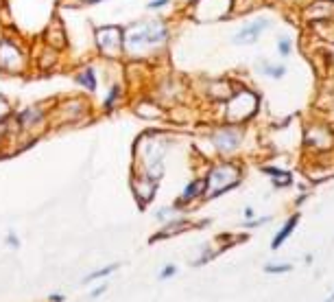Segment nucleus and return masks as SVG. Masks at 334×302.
Returning a JSON list of instances; mask_svg holds the SVG:
<instances>
[{
  "label": "nucleus",
  "mask_w": 334,
  "mask_h": 302,
  "mask_svg": "<svg viewBox=\"0 0 334 302\" xmlns=\"http://www.w3.org/2000/svg\"><path fill=\"white\" fill-rule=\"evenodd\" d=\"M171 37V29L164 20H140L122 31L125 50L129 55H142L147 50L162 49Z\"/></svg>",
  "instance_id": "obj_1"
},
{
  "label": "nucleus",
  "mask_w": 334,
  "mask_h": 302,
  "mask_svg": "<svg viewBox=\"0 0 334 302\" xmlns=\"http://www.w3.org/2000/svg\"><path fill=\"white\" fill-rule=\"evenodd\" d=\"M238 184H241V169L236 164L223 162L210 169L208 177H205V193H208V197H219L236 188Z\"/></svg>",
  "instance_id": "obj_2"
},
{
  "label": "nucleus",
  "mask_w": 334,
  "mask_h": 302,
  "mask_svg": "<svg viewBox=\"0 0 334 302\" xmlns=\"http://www.w3.org/2000/svg\"><path fill=\"white\" fill-rule=\"evenodd\" d=\"M258 103H260L258 94L253 90H249V88H238V90H234L227 99V107H225V110H227V121L236 123V125H243L245 121H249L256 114Z\"/></svg>",
  "instance_id": "obj_3"
},
{
  "label": "nucleus",
  "mask_w": 334,
  "mask_h": 302,
  "mask_svg": "<svg viewBox=\"0 0 334 302\" xmlns=\"http://www.w3.org/2000/svg\"><path fill=\"white\" fill-rule=\"evenodd\" d=\"M212 145L219 153H234L245 140V129L243 125H236V123H229V125H223L219 129H214L212 134Z\"/></svg>",
  "instance_id": "obj_4"
},
{
  "label": "nucleus",
  "mask_w": 334,
  "mask_h": 302,
  "mask_svg": "<svg viewBox=\"0 0 334 302\" xmlns=\"http://www.w3.org/2000/svg\"><path fill=\"white\" fill-rule=\"evenodd\" d=\"M273 26V20L267 16H260V18H253V20L245 22V25L234 33L232 37V44L236 46H249V44H256L258 40H260V35L265 33L267 29H271Z\"/></svg>",
  "instance_id": "obj_5"
},
{
  "label": "nucleus",
  "mask_w": 334,
  "mask_h": 302,
  "mask_svg": "<svg viewBox=\"0 0 334 302\" xmlns=\"http://www.w3.org/2000/svg\"><path fill=\"white\" fill-rule=\"evenodd\" d=\"M304 145L312 151H328L334 147V131L323 123H312L304 131Z\"/></svg>",
  "instance_id": "obj_6"
},
{
  "label": "nucleus",
  "mask_w": 334,
  "mask_h": 302,
  "mask_svg": "<svg viewBox=\"0 0 334 302\" xmlns=\"http://www.w3.org/2000/svg\"><path fill=\"white\" fill-rule=\"evenodd\" d=\"M96 42L98 50L107 57H120V53L125 50V40H122V29L118 26H105V29L96 31Z\"/></svg>",
  "instance_id": "obj_7"
},
{
  "label": "nucleus",
  "mask_w": 334,
  "mask_h": 302,
  "mask_svg": "<svg viewBox=\"0 0 334 302\" xmlns=\"http://www.w3.org/2000/svg\"><path fill=\"white\" fill-rule=\"evenodd\" d=\"M22 64H24L22 50L9 40L0 42V68H4L7 73H18L22 68Z\"/></svg>",
  "instance_id": "obj_8"
},
{
  "label": "nucleus",
  "mask_w": 334,
  "mask_h": 302,
  "mask_svg": "<svg viewBox=\"0 0 334 302\" xmlns=\"http://www.w3.org/2000/svg\"><path fill=\"white\" fill-rule=\"evenodd\" d=\"M297 224H299V212H295V215H290L289 219L284 221V226L277 230V234L273 237V241H271V250H280L282 243H284L286 239L293 234V230L297 228Z\"/></svg>",
  "instance_id": "obj_9"
},
{
  "label": "nucleus",
  "mask_w": 334,
  "mask_h": 302,
  "mask_svg": "<svg viewBox=\"0 0 334 302\" xmlns=\"http://www.w3.org/2000/svg\"><path fill=\"white\" fill-rule=\"evenodd\" d=\"M256 68H258V73H260V75H265V77L273 79V81H277V79H284L286 73H289V66H284V64H271V61H260Z\"/></svg>",
  "instance_id": "obj_10"
},
{
  "label": "nucleus",
  "mask_w": 334,
  "mask_h": 302,
  "mask_svg": "<svg viewBox=\"0 0 334 302\" xmlns=\"http://www.w3.org/2000/svg\"><path fill=\"white\" fill-rule=\"evenodd\" d=\"M205 193V180H192L190 184L186 186V191L181 193L179 201H177V206H183V204H190L192 200H197V197H201Z\"/></svg>",
  "instance_id": "obj_11"
},
{
  "label": "nucleus",
  "mask_w": 334,
  "mask_h": 302,
  "mask_svg": "<svg viewBox=\"0 0 334 302\" xmlns=\"http://www.w3.org/2000/svg\"><path fill=\"white\" fill-rule=\"evenodd\" d=\"M42 119H44V112H42L40 107H26V110H22L20 114L16 116L20 127H33V125H37V123H42Z\"/></svg>",
  "instance_id": "obj_12"
},
{
  "label": "nucleus",
  "mask_w": 334,
  "mask_h": 302,
  "mask_svg": "<svg viewBox=\"0 0 334 302\" xmlns=\"http://www.w3.org/2000/svg\"><path fill=\"white\" fill-rule=\"evenodd\" d=\"M262 171L269 173V176H271V182H273L275 188H284V186H290V184H293V177H290V173L284 171V169H277V167H262Z\"/></svg>",
  "instance_id": "obj_13"
},
{
  "label": "nucleus",
  "mask_w": 334,
  "mask_h": 302,
  "mask_svg": "<svg viewBox=\"0 0 334 302\" xmlns=\"http://www.w3.org/2000/svg\"><path fill=\"white\" fill-rule=\"evenodd\" d=\"M74 79H77V83L81 88H88L90 92L96 90V73H94V68H90V66H88V68H83Z\"/></svg>",
  "instance_id": "obj_14"
},
{
  "label": "nucleus",
  "mask_w": 334,
  "mask_h": 302,
  "mask_svg": "<svg viewBox=\"0 0 334 302\" xmlns=\"http://www.w3.org/2000/svg\"><path fill=\"white\" fill-rule=\"evenodd\" d=\"M277 53L284 59L293 53V40H290L289 35H277Z\"/></svg>",
  "instance_id": "obj_15"
},
{
  "label": "nucleus",
  "mask_w": 334,
  "mask_h": 302,
  "mask_svg": "<svg viewBox=\"0 0 334 302\" xmlns=\"http://www.w3.org/2000/svg\"><path fill=\"white\" fill-rule=\"evenodd\" d=\"M120 92H122L120 86H111L110 88V94H107L105 101H103V107H105V110H111V107L116 105V101L120 99Z\"/></svg>",
  "instance_id": "obj_16"
},
{
  "label": "nucleus",
  "mask_w": 334,
  "mask_h": 302,
  "mask_svg": "<svg viewBox=\"0 0 334 302\" xmlns=\"http://www.w3.org/2000/svg\"><path fill=\"white\" fill-rule=\"evenodd\" d=\"M290 270H293V265H290V263H269V265H265L267 274H286Z\"/></svg>",
  "instance_id": "obj_17"
},
{
  "label": "nucleus",
  "mask_w": 334,
  "mask_h": 302,
  "mask_svg": "<svg viewBox=\"0 0 334 302\" xmlns=\"http://www.w3.org/2000/svg\"><path fill=\"white\" fill-rule=\"evenodd\" d=\"M116 267H118V265H110V267H103V270H98V272H94V274H90V276H88V278H86V282H88V280H96V278H103V276H110V274H111V272H114V270H116Z\"/></svg>",
  "instance_id": "obj_18"
},
{
  "label": "nucleus",
  "mask_w": 334,
  "mask_h": 302,
  "mask_svg": "<svg viewBox=\"0 0 334 302\" xmlns=\"http://www.w3.org/2000/svg\"><path fill=\"white\" fill-rule=\"evenodd\" d=\"M271 217H262V219H247L245 221V228H258V226H265L269 224Z\"/></svg>",
  "instance_id": "obj_19"
},
{
  "label": "nucleus",
  "mask_w": 334,
  "mask_h": 302,
  "mask_svg": "<svg viewBox=\"0 0 334 302\" xmlns=\"http://www.w3.org/2000/svg\"><path fill=\"white\" fill-rule=\"evenodd\" d=\"M168 4H171V0H151V2H147V9H151V11H157V9L168 7Z\"/></svg>",
  "instance_id": "obj_20"
},
{
  "label": "nucleus",
  "mask_w": 334,
  "mask_h": 302,
  "mask_svg": "<svg viewBox=\"0 0 334 302\" xmlns=\"http://www.w3.org/2000/svg\"><path fill=\"white\" fill-rule=\"evenodd\" d=\"M175 272H177V267H175V265H166V267L162 270V274H159V278H171Z\"/></svg>",
  "instance_id": "obj_21"
},
{
  "label": "nucleus",
  "mask_w": 334,
  "mask_h": 302,
  "mask_svg": "<svg viewBox=\"0 0 334 302\" xmlns=\"http://www.w3.org/2000/svg\"><path fill=\"white\" fill-rule=\"evenodd\" d=\"M103 291H105V285H103V287H98V289H94V291H92V298H96V296H101Z\"/></svg>",
  "instance_id": "obj_22"
},
{
  "label": "nucleus",
  "mask_w": 334,
  "mask_h": 302,
  "mask_svg": "<svg viewBox=\"0 0 334 302\" xmlns=\"http://www.w3.org/2000/svg\"><path fill=\"white\" fill-rule=\"evenodd\" d=\"M245 217H247V219H251V217H253V208H251V206H247V208H245Z\"/></svg>",
  "instance_id": "obj_23"
},
{
  "label": "nucleus",
  "mask_w": 334,
  "mask_h": 302,
  "mask_svg": "<svg viewBox=\"0 0 334 302\" xmlns=\"http://www.w3.org/2000/svg\"><path fill=\"white\" fill-rule=\"evenodd\" d=\"M323 302H334V294L330 296V298H328V300H323Z\"/></svg>",
  "instance_id": "obj_24"
},
{
  "label": "nucleus",
  "mask_w": 334,
  "mask_h": 302,
  "mask_svg": "<svg viewBox=\"0 0 334 302\" xmlns=\"http://www.w3.org/2000/svg\"><path fill=\"white\" fill-rule=\"evenodd\" d=\"M330 2H334V0H330Z\"/></svg>",
  "instance_id": "obj_25"
}]
</instances>
